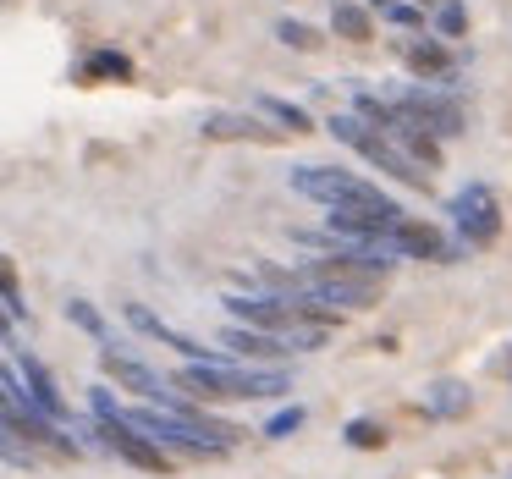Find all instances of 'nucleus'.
<instances>
[{
	"mask_svg": "<svg viewBox=\"0 0 512 479\" xmlns=\"http://www.w3.org/2000/svg\"><path fill=\"white\" fill-rule=\"evenodd\" d=\"M171 386L188 391L193 402H226V397H287L292 375L287 369H243V364H182Z\"/></svg>",
	"mask_w": 512,
	"mask_h": 479,
	"instance_id": "f257e3e1",
	"label": "nucleus"
},
{
	"mask_svg": "<svg viewBox=\"0 0 512 479\" xmlns=\"http://www.w3.org/2000/svg\"><path fill=\"white\" fill-rule=\"evenodd\" d=\"M325 133H331L336 144L358 149V155H364L369 166H380V171H386V177L408 182V188H424V182H430V177H424V171L413 166L408 155H402L397 144H391V138H380L375 127H369V122H358L353 111H331V122H325Z\"/></svg>",
	"mask_w": 512,
	"mask_h": 479,
	"instance_id": "f03ea898",
	"label": "nucleus"
},
{
	"mask_svg": "<svg viewBox=\"0 0 512 479\" xmlns=\"http://www.w3.org/2000/svg\"><path fill=\"white\" fill-rule=\"evenodd\" d=\"M287 188L303 193V199H314V204H325V210H336V204H380L386 199L375 182L353 177V171H342V166H292Z\"/></svg>",
	"mask_w": 512,
	"mask_h": 479,
	"instance_id": "7ed1b4c3",
	"label": "nucleus"
},
{
	"mask_svg": "<svg viewBox=\"0 0 512 479\" xmlns=\"http://www.w3.org/2000/svg\"><path fill=\"white\" fill-rule=\"evenodd\" d=\"M100 375L116 380L122 391H133V397H144L149 408H160V413H182L193 402V397H182L160 369H149L144 358H133V353H116V347H105V353H100Z\"/></svg>",
	"mask_w": 512,
	"mask_h": 479,
	"instance_id": "20e7f679",
	"label": "nucleus"
},
{
	"mask_svg": "<svg viewBox=\"0 0 512 479\" xmlns=\"http://www.w3.org/2000/svg\"><path fill=\"white\" fill-rule=\"evenodd\" d=\"M446 215H452L457 243H463V248H490V243L501 237V199L485 188V182H468V188H457L452 204H446Z\"/></svg>",
	"mask_w": 512,
	"mask_h": 479,
	"instance_id": "39448f33",
	"label": "nucleus"
},
{
	"mask_svg": "<svg viewBox=\"0 0 512 479\" xmlns=\"http://www.w3.org/2000/svg\"><path fill=\"white\" fill-rule=\"evenodd\" d=\"M391 105H397L419 133H430L435 144H441V138H463L468 133L463 105L446 100V94H435V89H397V94H391Z\"/></svg>",
	"mask_w": 512,
	"mask_h": 479,
	"instance_id": "423d86ee",
	"label": "nucleus"
},
{
	"mask_svg": "<svg viewBox=\"0 0 512 479\" xmlns=\"http://www.w3.org/2000/svg\"><path fill=\"white\" fill-rule=\"evenodd\" d=\"M94 446L111 452V457H122V463H133V468H144V474H171V468H177L144 430H133L122 413H116V419H94Z\"/></svg>",
	"mask_w": 512,
	"mask_h": 479,
	"instance_id": "0eeeda50",
	"label": "nucleus"
},
{
	"mask_svg": "<svg viewBox=\"0 0 512 479\" xmlns=\"http://www.w3.org/2000/svg\"><path fill=\"white\" fill-rule=\"evenodd\" d=\"M226 314H232L237 325H248V331H265V336H281L292 320H298V309H292V298H281V292H226Z\"/></svg>",
	"mask_w": 512,
	"mask_h": 479,
	"instance_id": "6e6552de",
	"label": "nucleus"
},
{
	"mask_svg": "<svg viewBox=\"0 0 512 479\" xmlns=\"http://www.w3.org/2000/svg\"><path fill=\"white\" fill-rule=\"evenodd\" d=\"M397 221H402V204H397V199H380V204H336V210L325 215L331 237H342V243H358V237H386Z\"/></svg>",
	"mask_w": 512,
	"mask_h": 479,
	"instance_id": "1a4fd4ad",
	"label": "nucleus"
},
{
	"mask_svg": "<svg viewBox=\"0 0 512 479\" xmlns=\"http://www.w3.org/2000/svg\"><path fill=\"white\" fill-rule=\"evenodd\" d=\"M12 358H17V380H23V397L34 402L39 413H45L50 424H61L67 430L72 424V408H67V397H61V386H56V375H50L45 364H39L28 347H12Z\"/></svg>",
	"mask_w": 512,
	"mask_h": 479,
	"instance_id": "9d476101",
	"label": "nucleus"
},
{
	"mask_svg": "<svg viewBox=\"0 0 512 479\" xmlns=\"http://www.w3.org/2000/svg\"><path fill=\"white\" fill-rule=\"evenodd\" d=\"M122 314H127V325H133V331H144V336H155V342L177 347V353L188 358V364H232V358H226L221 347H204V342H193L188 331H177V325H166L160 314H149L144 303H127Z\"/></svg>",
	"mask_w": 512,
	"mask_h": 479,
	"instance_id": "9b49d317",
	"label": "nucleus"
},
{
	"mask_svg": "<svg viewBox=\"0 0 512 479\" xmlns=\"http://www.w3.org/2000/svg\"><path fill=\"white\" fill-rule=\"evenodd\" d=\"M391 248H397V259H441V265L463 259V243L441 237V226H430V221H408V215L391 226Z\"/></svg>",
	"mask_w": 512,
	"mask_h": 479,
	"instance_id": "f8f14e48",
	"label": "nucleus"
},
{
	"mask_svg": "<svg viewBox=\"0 0 512 479\" xmlns=\"http://www.w3.org/2000/svg\"><path fill=\"white\" fill-rule=\"evenodd\" d=\"M199 133L210 138V144H276V127H265L259 116H248V111H210L199 122Z\"/></svg>",
	"mask_w": 512,
	"mask_h": 479,
	"instance_id": "ddd939ff",
	"label": "nucleus"
},
{
	"mask_svg": "<svg viewBox=\"0 0 512 479\" xmlns=\"http://www.w3.org/2000/svg\"><path fill=\"white\" fill-rule=\"evenodd\" d=\"M397 56L408 61V72L424 83H457V61L446 56V45H435V39H402Z\"/></svg>",
	"mask_w": 512,
	"mask_h": 479,
	"instance_id": "4468645a",
	"label": "nucleus"
},
{
	"mask_svg": "<svg viewBox=\"0 0 512 479\" xmlns=\"http://www.w3.org/2000/svg\"><path fill=\"white\" fill-rule=\"evenodd\" d=\"M221 347L226 358H254V364H265V358H287V347H281V336H265V331H248V325H226L221 331Z\"/></svg>",
	"mask_w": 512,
	"mask_h": 479,
	"instance_id": "2eb2a0df",
	"label": "nucleus"
},
{
	"mask_svg": "<svg viewBox=\"0 0 512 479\" xmlns=\"http://www.w3.org/2000/svg\"><path fill=\"white\" fill-rule=\"evenodd\" d=\"M331 28H336V39H347V45H369V39H375V17H369V6H358V0H336Z\"/></svg>",
	"mask_w": 512,
	"mask_h": 479,
	"instance_id": "dca6fc26",
	"label": "nucleus"
},
{
	"mask_svg": "<svg viewBox=\"0 0 512 479\" xmlns=\"http://www.w3.org/2000/svg\"><path fill=\"white\" fill-rule=\"evenodd\" d=\"M468 386L463 380H435V386H424V413H435V419H463L468 413Z\"/></svg>",
	"mask_w": 512,
	"mask_h": 479,
	"instance_id": "f3484780",
	"label": "nucleus"
},
{
	"mask_svg": "<svg viewBox=\"0 0 512 479\" xmlns=\"http://www.w3.org/2000/svg\"><path fill=\"white\" fill-rule=\"evenodd\" d=\"M254 111L276 122V133H314V116L292 100H276V94H254Z\"/></svg>",
	"mask_w": 512,
	"mask_h": 479,
	"instance_id": "a211bd4d",
	"label": "nucleus"
},
{
	"mask_svg": "<svg viewBox=\"0 0 512 479\" xmlns=\"http://www.w3.org/2000/svg\"><path fill=\"white\" fill-rule=\"evenodd\" d=\"M83 78H116V83H127L133 78V61L127 56H116V50H94V56H83Z\"/></svg>",
	"mask_w": 512,
	"mask_h": 479,
	"instance_id": "6ab92c4d",
	"label": "nucleus"
},
{
	"mask_svg": "<svg viewBox=\"0 0 512 479\" xmlns=\"http://www.w3.org/2000/svg\"><path fill=\"white\" fill-rule=\"evenodd\" d=\"M276 39H281L287 50H303V56H314V50L325 45V39H320V28L298 23V17H281V23H276Z\"/></svg>",
	"mask_w": 512,
	"mask_h": 479,
	"instance_id": "aec40b11",
	"label": "nucleus"
},
{
	"mask_svg": "<svg viewBox=\"0 0 512 479\" xmlns=\"http://www.w3.org/2000/svg\"><path fill=\"white\" fill-rule=\"evenodd\" d=\"M67 320L78 325V331H89L94 342H105V347H111V325H105V314L94 309L89 298H72V303H67Z\"/></svg>",
	"mask_w": 512,
	"mask_h": 479,
	"instance_id": "412c9836",
	"label": "nucleus"
},
{
	"mask_svg": "<svg viewBox=\"0 0 512 479\" xmlns=\"http://www.w3.org/2000/svg\"><path fill=\"white\" fill-rule=\"evenodd\" d=\"M0 303H6V314L12 320H28V303H23V281H17V265L6 254H0Z\"/></svg>",
	"mask_w": 512,
	"mask_h": 479,
	"instance_id": "4be33fe9",
	"label": "nucleus"
},
{
	"mask_svg": "<svg viewBox=\"0 0 512 479\" xmlns=\"http://www.w3.org/2000/svg\"><path fill=\"white\" fill-rule=\"evenodd\" d=\"M435 34L441 39H463L468 34V6L463 0H441V6H435Z\"/></svg>",
	"mask_w": 512,
	"mask_h": 479,
	"instance_id": "5701e85b",
	"label": "nucleus"
},
{
	"mask_svg": "<svg viewBox=\"0 0 512 479\" xmlns=\"http://www.w3.org/2000/svg\"><path fill=\"white\" fill-rule=\"evenodd\" d=\"M369 17H386L391 28H424V12L402 6V0H369Z\"/></svg>",
	"mask_w": 512,
	"mask_h": 479,
	"instance_id": "b1692460",
	"label": "nucleus"
},
{
	"mask_svg": "<svg viewBox=\"0 0 512 479\" xmlns=\"http://www.w3.org/2000/svg\"><path fill=\"white\" fill-rule=\"evenodd\" d=\"M342 435H347V446H358V452H380V446H386V424L380 419H353Z\"/></svg>",
	"mask_w": 512,
	"mask_h": 479,
	"instance_id": "393cba45",
	"label": "nucleus"
},
{
	"mask_svg": "<svg viewBox=\"0 0 512 479\" xmlns=\"http://www.w3.org/2000/svg\"><path fill=\"white\" fill-rule=\"evenodd\" d=\"M303 419H309V413L298 408V402H292V408H281V413H270V424H265V435L270 441H287L292 430H303Z\"/></svg>",
	"mask_w": 512,
	"mask_h": 479,
	"instance_id": "a878e982",
	"label": "nucleus"
},
{
	"mask_svg": "<svg viewBox=\"0 0 512 479\" xmlns=\"http://www.w3.org/2000/svg\"><path fill=\"white\" fill-rule=\"evenodd\" d=\"M0 463H17V468H28V463H34V452H28V446L17 441V435L6 430V424H0Z\"/></svg>",
	"mask_w": 512,
	"mask_h": 479,
	"instance_id": "bb28decb",
	"label": "nucleus"
},
{
	"mask_svg": "<svg viewBox=\"0 0 512 479\" xmlns=\"http://www.w3.org/2000/svg\"><path fill=\"white\" fill-rule=\"evenodd\" d=\"M0 342L17 347V325H12V314H6V303H0Z\"/></svg>",
	"mask_w": 512,
	"mask_h": 479,
	"instance_id": "cd10ccee",
	"label": "nucleus"
},
{
	"mask_svg": "<svg viewBox=\"0 0 512 479\" xmlns=\"http://www.w3.org/2000/svg\"><path fill=\"white\" fill-rule=\"evenodd\" d=\"M413 6H419V12H424V6H435V0H413Z\"/></svg>",
	"mask_w": 512,
	"mask_h": 479,
	"instance_id": "c85d7f7f",
	"label": "nucleus"
}]
</instances>
